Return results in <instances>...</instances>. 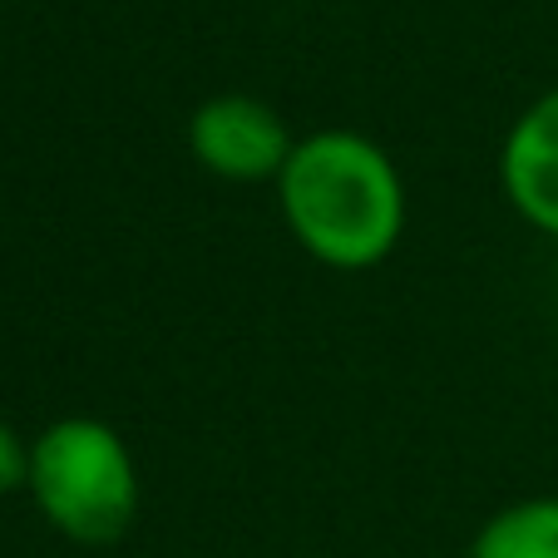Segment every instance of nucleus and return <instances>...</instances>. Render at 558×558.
<instances>
[{
  "label": "nucleus",
  "mask_w": 558,
  "mask_h": 558,
  "mask_svg": "<svg viewBox=\"0 0 558 558\" xmlns=\"http://www.w3.org/2000/svg\"><path fill=\"white\" fill-rule=\"evenodd\" d=\"M31 489L40 519L80 548H109L138 519V460L99 415H60L31 440Z\"/></svg>",
  "instance_id": "2"
},
{
  "label": "nucleus",
  "mask_w": 558,
  "mask_h": 558,
  "mask_svg": "<svg viewBox=\"0 0 558 558\" xmlns=\"http://www.w3.org/2000/svg\"><path fill=\"white\" fill-rule=\"evenodd\" d=\"M470 558H558V495L495 509L470 538Z\"/></svg>",
  "instance_id": "5"
},
{
  "label": "nucleus",
  "mask_w": 558,
  "mask_h": 558,
  "mask_svg": "<svg viewBox=\"0 0 558 558\" xmlns=\"http://www.w3.org/2000/svg\"><path fill=\"white\" fill-rule=\"evenodd\" d=\"M499 193L529 228L558 243V85L509 124L499 144Z\"/></svg>",
  "instance_id": "4"
},
{
  "label": "nucleus",
  "mask_w": 558,
  "mask_h": 558,
  "mask_svg": "<svg viewBox=\"0 0 558 558\" xmlns=\"http://www.w3.org/2000/svg\"><path fill=\"white\" fill-rule=\"evenodd\" d=\"M296 138L277 105L257 95H213L189 114V154L222 183H277Z\"/></svg>",
  "instance_id": "3"
},
{
  "label": "nucleus",
  "mask_w": 558,
  "mask_h": 558,
  "mask_svg": "<svg viewBox=\"0 0 558 558\" xmlns=\"http://www.w3.org/2000/svg\"><path fill=\"white\" fill-rule=\"evenodd\" d=\"M31 480V440H21L15 425L0 421V495H15Z\"/></svg>",
  "instance_id": "6"
},
{
  "label": "nucleus",
  "mask_w": 558,
  "mask_h": 558,
  "mask_svg": "<svg viewBox=\"0 0 558 558\" xmlns=\"http://www.w3.org/2000/svg\"><path fill=\"white\" fill-rule=\"evenodd\" d=\"M277 208L312 263L371 272L405 238V179L396 158L356 129L302 134L277 173Z\"/></svg>",
  "instance_id": "1"
}]
</instances>
